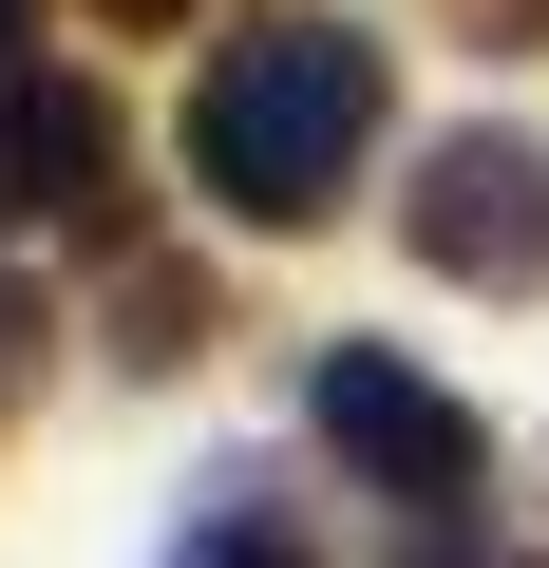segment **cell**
Here are the masks:
<instances>
[{
	"label": "cell",
	"mask_w": 549,
	"mask_h": 568,
	"mask_svg": "<svg viewBox=\"0 0 549 568\" xmlns=\"http://www.w3.org/2000/svg\"><path fill=\"white\" fill-rule=\"evenodd\" d=\"M0 227H77L133 265V133L77 58H0Z\"/></svg>",
	"instance_id": "277c9868"
},
{
	"label": "cell",
	"mask_w": 549,
	"mask_h": 568,
	"mask_svg": "<svg viewBox=\"0 0 549 568\" xmlns=\"http://www.w3.org/2000/svg\"><path fill=\"white\" fill-rule=\"evenodd\" d=\"M20 39H39V0H0V58H20Z\"/></svg>",
	"instance_id": "30bf717a"
},
{
	"label": "cell",
	"mask_w": 549,
	"mask_h": 568,
	"mask_svg": "<svg viewBox=\"0 0 549 568\" xmlns=\"http://www.w3.org/2000/svg\"><path fill=\"white\" fill-rule=\"evenodd\" d=\"M20 379H39V304L0 284V398H20Z\"/></svg>",
	"instance_id": "9c48e42d"
},
{
	"label": "cell",
	"mask_w": 549,
	"mask_h": 568,
	"mask_svg": "<svg viewBox=\"0 0 549 568\" xmlns=\"http://www.w3.org/2000/svg\"><path fill=\"white\" fill-rule=\"evenodd\" d=\"M398 568H549V549H492V530H417Z\"/></svg>",
	"instance_id": "ba28073f"
},
{
	"label": "cell",
	"mask_w": 549,
	"mask_h": 568,
	"mask_svg": "<svg viewBox=\"0 0 549 568\" xmlns=\"http://www.w3.org/2000/svg\"><path fill=\"white\" fill-rule=\"evenodd\" d=\"M398 246H417L436 284L549 304V133H511V114L436 133V152H417V190H398Z\"/></svg>",
	"instance_id": "3957f363"
},
{
	"label": "cell",
	"mask_w": 549,
	"mask_h": 568,
	"mask_svg": "<svg viewBox=\"0 0 549 568\" xmlns=\"http://www.w3.org/2000/svg\"><path fill=\"white\" fill-rule=\"evenodd\" d=\"M379 133H398V39H360L342 0H265V20H227L209 77H190V171L246 227H323L379 171Z\"/></svg>",
	"instance_id": "6da1fadb"
},
{
	"label": "cell",
	"mask_w": 549,
	"mask_h": 568,
	"mask_svg": "<svg viewBox=\"0 0 549 568\" xmlns=\"http://www.w3.org/2000/svg\"><path fill=\"white\" fill-rule=\"evenodd\" d=\"M171 568H323V549L285 530V493H265V474H209V511H190Z\"/></svg>",
	"instance_id": "8992f818"
},
{
	"label": "cell",
	"mask_w": 549,
	"mask_h": 568,
	"mask_svg": "<svg viewBox=\"0 0 549 568\" xmlns=\"http://www.w3.org/2000/svg\"><path fill=\"white\" fill-rule=\"evenodd\" d=\"M209 342H227V284H209V265H171V246H133V265H114V361H133V379H171V361H209Z\"/></svg>",
	"instance_id": "5b68a950"
},
{
	"label": "cell",
	"mask_w": 549,
	"mask_h": 568,
	"mask_svg": "<svg viewBox=\"0 0 549 568\" xmlns=\"http://www.w3.org/2000/svg\"><path fill=\"white\" fill-rule=\"evenodd\" d=\"M436 20H455V39H492V58H511V39H549V0H436Z\"/></svg>",
	"instance_id": "52a82bcc"
},
{
	"label": "cell",
	"mask_w": 549,
	"mask_h": 568,
	"mask_svg": "<svg viewBox=\"0 0 549 568\" xmlns=\"http://www.w3.org/2000/svg\"><path fill=\"white\" fill-rule=\"evenodd\" d=\"M304 417H323V455H342L360 493H398L417 530H474V493H492V417H474L455 379H417L398 342H323V361H304Z\"/></svg>",
	"instance_id": "7a4b0ae2"
},
{
	"label": "cell",
	"mask_w": 549,
	"mask_h": 568,
	"mask_svg": "<svg viewBox=\"0 0 549 568\" xmlns=\"http://www.w3.org/2000/svg\"><path fill=\"white\" fill-rule=\"evenodd\" d=\"M114 20H190V0H114Z\"/></svg>",
	"instance_id": "8fae6325"
}]
</instances>
